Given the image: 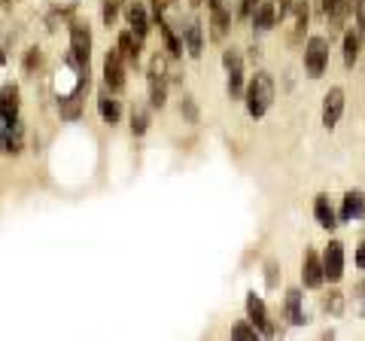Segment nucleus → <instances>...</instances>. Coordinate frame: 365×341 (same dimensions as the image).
<instances>
[{"mask_svg": "<svg viewBox=\"0 0 365 341\" xmlns=\"http://www.w3.org/2000/svg\"><path fill=\"white\" fill-rule=\"evenodd\" d=\"M158 31H162V40H165V49H168V58H180V55H182V43L177 40L174 28H170L168 21L162 19V21H158Z\"/></svg>", "mask_w": 365, "mask_h": 341, "instance_id": "obj_22", "label": "nucleus"}, {"mask_svg": "<svg viewBox=\"0 0 365 341\" xmlns=\"http://www.w3.org/2000/svg\"><path fill=\"white\" fill-rule=\"evenodd\" d=\"M98 113H101V119H104L107 125H119V119H122V104L116 101V95H113L110 88L98 95Z\"/></svg>", "mask_w": 365, "mask_h": 341, "instance_id": "obj_13", "label": "nucleus"}, {"mask_svg": "<svg viewBox=\"0 0 365 341\" xmlns=\"http://www.w3.org/2000/svg\"><path fill=\"white\" fill-rule=\"evenodd\" d=\"M210 4V40L213 43H222L228 28H232V16L225 13L222 0H207Z\"/></svg>", "mask_w": 365, "mask_h": 341, "instance_id": "obj_9", "label": "nucleus"}, {"mask_svg": "<svg viewBox=\"0 0 365 341\" xmlns=\"http://www.w3.org/2000/svg\"><path fill=\"white\" fill-rule=\"evenodd\" d=\"M323 271L329 283H338L344 278V244L341 241H329L323 250Z\"/></svg>", "mask_w": 365, "mask_h": 341, "instance_id": "obj_5", "label": "nucleus"}, {"mask_svg": "<svg viewBox=\"0 0 365 341\" xmlns=\"http://www.w3.org/2000/svg\"><path fill=\"white\" fill-rule=\"evenodd\" d=\"M302 280L307 290H319L326 283L323 271V256H317V250H304V263H302Z\"/></svg>", "mask_w": 365, "mask_h": 341, "instance_id": "obj_6", "label": "nucleus"}, {"mask_svg": "<svg viewBox=\"0 0 365 341\" xmlns=\"http://www.w3.org/2000/svg\"><path fill=\"white\" fill-rule=\"evenodd\" d=\"M182 40H186V52L192 58H201L204 52V31H201V21H189L186 28H182Z\"/></svg>", "mask_w": 365, "mask_h": 341, "instance_id": "obj_16", "label": "nucleus"}, {"mask_svg": "<svg viewBox=\"0 0 365 341\" xmlns=\"http://www.w3.org/2000/svg\"><path fill=\"white\" fill-rule=\"evenodd\" d=\"M140 37H137L134 31H122L119 34V52H122V58L128 61V64H134L137 67V61H140Z\"/></svg>", "mask_w": 365, "mask_h": 341, "instance_id": "obj_14", "label": "nucleus"}, {"mask_svg": "<svg viewBox=\"0 0 365 341\" xmlns=\"http://www.w3.org/2000/svg\"><path fill=\"white\" fill-rule=\"evenodd\" d=\"M244 71H228V95H232V101L244 98Z\"/></svg>", "mask_w": 365, "mask_h": 341, "instance_id": "obj_27", "label": "nucleus"}, {"mask_svg": "<svg viewBox=\"0 0 365 341\" xmlns=\"http://www.w3.org/2000/svg\"><path fill=\"white\" fill-rule=\"evenodd\" d=\"M356 265H359V268H365V241L356 247Z\"/></svg>", "mask_w": 365, "mask_h": 341, "instance_id": "obj_37", "label": "nucleus"}, {"mask_svg": "<svg viewBox=\"0 0 365 341\" xmlns=\"http://www.w3.org/2000/svg\"><path fill=\"white\" fill-rule=\"evenodd\" d=\"M40 64H43V52H40V46H31V49L25 52V61H21V71L31 76V73H37V71H40Z\"/></svg>", "mask_w": 365, "mask_h": 341, "instance_id": "obj_26", "label": "nucleus"}, {"mask_svg": "<svg viewBox=\"0 0 365 341\" xmlns=\"http://www.w3.org/2000/svg\"><path fill=\"white\" fill-rule=\"evenodd\" d=\"M323 311H329V314H344V292H338V290H329L326 295H323Z\"/></svg>", "mask_w": 365, "mask_h": 341, "instance_id": "obj_25", "label": "nucleus"}, {"mask_svg": "<svg viewBox=\"0 0 365 341\" xmlns=\"http://www.w3.org/2000/svg\"><path fill=\"white\" fill-rule=\"evenodd\" d=\"M326 67H329V40L314 34L304 46V71L311 79H319L326 73Z\"/></svg>", "mask_w": 365, "mask_h": 341, "instance_id": "obj_2", "label": "nucleus"}, {"mask_svg": "<svg viewBox=\"0 0 365 341\" xmlns=\"http://www.w3.org/2000/svg\"><path fill=\"white\" fill-rule=\"evenodd\" d=\"M341 113H344V88L335 86V88H329L323 98V125L326 128H335Z\"/></svg>", "mask_w": 365, "mask_h": 341, "instance_id": "obj_7", "label": "nucleus"}, {"mask_svg": "<svg viewBox=\"0 0 365 341\" xmlns=\"http://www.w3.org/2000/svg\"><path fill=\"white\" fill-rule=\"evenodd\" d=\"M232 338H247V341H256L259 338V329L250 326V320H241L235 329H232Z\"/></svg>", "mask_w": 365, "mask_h": 341, "instance_id": "obj_30", "label": "nucleus"}, {"mask_svg": "<svg viewBox=\"0 0 365 341\" xmlns=\"http://www.w3.org/2000/svg\"><path fill=\"white\" fill-rule=\"evenodd\" d=\"M250 58H253V61L262 58V49H259V46H250Z\"/></svg>", "mask_w": 365, "mask_h": 341, "instance_id": "obj_38", "label": "nucleus"}, {"mask_svg": "<svg viewBox=\"0 0 365 341\" xmlns=\"http://www.w3.org/2000/svg\"><path fill=\"white\" fill-rule=\"evenodd\" d=\"M146 131H150V113L143 107H134L131 110V134L134 138H143Z\"/></svg>", "mask_w": 365, "mask_h": 341, "instance_id": "obj_24", "label": "nucleus"}, {"mask_svg": "<svg viewBox=\"0 0 365 341\" xmlns=\"http://www.w3.org/2000/svg\"><path fill=\"white\" fill-rule=\"evenodd\" d=\"M302 290H289L287 292V320L292 323V326H302V323H307V317H304V311H302Z\"/></svg>", "mask_w": 365, "mask_h": 341, "instance_id": "obj_19", "label": "nucleus"}, {"mask_svg": "<svg viewBox=\"0 0 365 341\" xmlns=\"http://www.w3.org/2000/svg\"><path fill=\"white\" fill-rule=\"evenodd\" d=\"M222 67L225 71H244V55L237 49H225L222 52Z\"/></svg>", "mask_w": 365, "mask_h": 341, "instance_id": "obj_29", "label": "nucleus"}, {"mask_svg": "<svg viewBox=\"0 0 365 341\" xmlns=\"http://www.w3.org/2000/svg\"><path fill=\"white\" fill-rule=\"evenodd\" d=\"M353 302H356V311L365 314V280L356 283V290H353Z\"/></svg>", "mask_w": 365, "mask_h": 341, "instance_id": "obj_33", "label": "nucleus"}, {"mask_svg": "<svg viewBox=\"0 0 365 341\" xmlns=\"http://www.w3.org/2000/svg\"><path fill=\"white\" fill-rule=\"evenodd\" d=\"M292 16H295V28H292V34H289V43H292V46H299L302 37H304L307 19H311V6H307V0H295Z\"/></svg>", "mask_w": 365, "mask_h": 341, "instance_id": "obj_15", "label": "nucleus"}, {"mask_svg": "<svg viewBox=\"0 0 365 341\" xmlns=\"http://www.w3.org/2000/svg\"><path fill=\"white\" fill-rule=\"evenodd\" d=\"M21 92L16 83H6L4 88H0V116L6 119H19V107H21Z\"/></svg>", "mask_w": 365, "mask_h": 341, "instance_id": "obj_11", "label": "nucleus"}, {"mask_svg": "<svg viewBox=\"0 0 365 341\" xmlns=\"http://www.w3.org/2000/svg\"><path fill=\"white\" fill-rule=\"evenodd\" d=\"M21 146H25V125H21V119L0 116V153L19 156Z\"/></svg>", "mask_w": 365, "mask_h": 341, "instance_id": "obj_3", "label": "nucleus"}, {"mask_svg": "<svg viewBox=\"0 0 365 341\" xmlns=\"http://www.w3.org/2000/svg\"><path fill=\"white\" fill-rule=\"evenodd\" d=\"M180 113L186 116L189 122H198V107H195V98L192 95H182L180 98Z\"/></svg>", "mask_w": 365, "mask_h": 341, "instance_id": "obj_31", "label": "nucleus"}, {"mask_svg": "<svg viewBox=\"0 0 365 341\" xmlns=\"http://www.w3.org/2000/svg\"><path fill=\"white\" fill-rule=\"evenodd\" d=\"M150 76H165V58L162 55H155L153 64H150Z\"/></svg>", "mask_w": 365, "mask_h": 341, "instance_id": "obj_35", "label": "nucleus"}, {"mask_svg": "<svg viewBox=\"0 0 365 341\" xmlns=\"http://www.w3.org/2000/svg\"><path fill=\"white\" fill-rule=\"evenodd\" d=\"M314 217L329 232H332L335 225H341L338 217H335V210H332V204H329V195H317V201H314Z\"/></svg>", "mask_w": 365, "mask_h": 341, "instance_id": "obj_18", "label": "nucleus"}, {"mask_svg": "<svg viewBox=\"0 0 365 341\" xmlns=\"http://www.w3.org/2000/svg\"><path fill=\"white\" fill-rule=\"evenodd\" d=\"M125 4V0H104V9H101V19H104V25L113 28L119 19V6Z\"/></svg>", "mask_w": 365, "mask_h": 341, "instance_id": "obj_28", "label": "nucleus"}, {"mask_svg": "<svg viewBox=\"0 0 365 341\" xmlns=\"http://www.w3.org/2000/svg\"><path fill=\"white\" fill-rule=\"evenodd\" d=\"M244 101H247V113L253 119L265 116V113L271 110V104H274V79H271V73L259 71L253 79H250V86L244 88Z\"/></svg>", "mask_w": 365, "mask_h": 341, "instance_id": "obj_1", "label": "nucleus"}, {"mask_svg": "<svg viewBox=\"0 0 365 341\" xmlns=\"http://www.w3.org/2000/svg\"><path fill=\"white\" fill-rule=\"evenodd\" d=\"M338 4V0H323V13H329V9H332Z\"/></svg>", "mask_w": 365, "mask_h": 341, "instance_id": "obj_39", "label": "nucleus"}, {"mask_svg": "<svg viewBox=\"0 0 365 341\" xmlns=\"http://www.w3.org/2000/svg\"><path fill=\"white\" fill-rule=\"evenodd\" d=\"M128 25H131V31L137 34V37H146L150 34V16H146V6L143 4H128Z\"/></svg>", "mask_w": 365, "mask_h": 341, "instance_id": "obj_17", "label": "nucleus"}, {"mask_svg": "<svg viewBox=\"0 0 365 341\" xmlns=\"http://www.w3.org/2000/svg\"><path fill=\"white\" fill-rule=\"evenodd\" d=\"M174 6V0H153V19L155 21H162L165 19V9Z\"/></svg>", "mask_w": 365, "mask_h": 341, "instance_id": "obj_32", "label": "nucleus"}, {"mask_svg": "<svg viewBox=\"0 0 365 341\" xmlns=\"http://www.w3.org/2000/svg\"><path fill=\"white\" fill-rule=\"evenodd\" d=\"M104 86L113 95H119L125 88V58H122L119 46L104 55Z\"/></svg>", "mask_w": 365, "mask_h": 341, "instance_id": "obj_4", "label": "nucleus"}, {"mask_svg": "<svg viewBox=\"0 0 365 341\" xmlns=\"http://www.w3.org/2000/svg\"><path fill=\"white\" fill-rule=\"evenodd\" d=\"M259 6V0H241V6H237V16L247 19V16H253V9Z\"/></svg>", "mask_w": 365, "mask_h": 341, "instance_id": "obj_34", "label": "nucleus"}, {"mask_svg": "<svg viewBox=\"0 0 365 341\" xmlns=\"http://www.w3.org/2000/svg\"><path fill=\"white\" fill-rule=\"evenodd\" d=\"M247 317L262 335H274V326L268 320V308H265V302H262L256 292H247Z\"/></svg>", "mask_w": 365, "mask_h": 341, "instance_id": "obj_8", "label": "nucleus"}, {"mask_svg": "<svg viewBox=\"0 0 365 341\" xmlns=\"http://www.w3.org/2000/svg\"><path fill=\"white\" fill-rule=\"evenodd\" d=\"M189 4H192V6H201V4H204V0H189Z\"/></svg>", "mask_w": 365, "mask_h": 341, "instance_id": "obj_40", "label": "nucleus"}, {"mask_svg": "<svg viewBox=\"0 0 365 341\" xmlns=\"http://www.w3.org/2000/svg\"><path fill=\"white\" fill-rule=\"evenodd\" d=\"M274 25H277V6H274V0H259V6L253 9V28L265 34Z\"/></svg>", "mask_w": 365, "mask_h": 341, "instance_id": "obj_12", "label": "nucleus"}, {"mask_svg": "<svg viewBox=\"0 0 365 341\" xmlns=\"http://www.w3.org/2000/svg\"><path fill=\"white\" fill-rule=\"evenodd\" d=\"M58 113H61V119H67V122L79 119V113H83V101H79V95L61 98V101H58Z\"/></svg>", "mask_w": 365, "mask_h": 341, "instance_id": "obj_23", "label": "nucleus"}, {"mask_svg": "<svg viewBox=\"0 0 365 341\" xmlns=\"http://www.w3.org/2000/svg\"><path fill=\"white\" fill-rule=\"evenodd\" d=\"M362 217H365V195L359 189H350L344 195V204H341L338 223H353V220H362Z\"/></svg>", "mask_w": 365, "mask_h": 341, "instance_id": "obj_10", "label": "nucleus"}, {"mask_svg": "<svg viewBox=\"0 0 365 341\" xmlns=\"http://www.w3.org/2000/svg\"><path fill=\"white\" fill-rule=\"evenodd\" d=\"M265 271H268V275H265L268 278V287H277V263H268Z\"/></svg>", "mask_w": 365, "mask_h": 341, "instance_id": "obj_36", "label": "nucleus"}, {"mask_svg": "<svg viewBox=\"0 0 365 341\" xmlns=\"http://www.w3.org/2000/svg\"><path fill=\"white\" fill-rule=\"evenodd\" d=\"M359 49H362V34L356 31H344V64L353 67L359 61Z\"/></svg>", "mask_w": 365, "mask_h": 341, "instance_id": "obj_20", "label": "nucleus"}, {"mask_svg": "<svg viewBox=\"0 0 365 341\" xmlns=\"http://www.w3.org/2000/svg\"><path fill=\"white\" fill-rule=\"evenodd\" d=\"M168 104V79L165 76H150V107L162 110Z\"/></svg>", "mask_w": 365, "mask_h": 341, "instance_id": "obj_21", "label": "nucleus"}]
</instances>
